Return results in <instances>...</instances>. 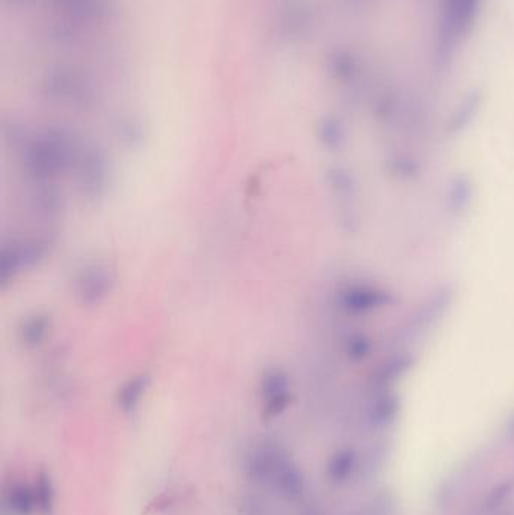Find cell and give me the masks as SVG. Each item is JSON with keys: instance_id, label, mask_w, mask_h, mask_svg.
<instances>
[{"instance_id": "obj_6", "label": "cell", "mask_w": 514, "mask_h": 515, "mask_svg": "<svg viewBox=\"0 0 514 515\" xmlns=\"http://www.w3.org/2000/svg\"><path fill=\"white\" fill-rule=\"evenodd\" d=\"M108 159L100 151L91 150L79 157L81 186L91 198L103 195L108 186Z\"/></svg>"}, {"instance_id": "obj_11", "label": "cell", "mask_w": 514, "mask_h": 515, "mask_svg": "<svg viewBox=\"0 0 514 515\" xmlns=\"http://www.w3.org/2000/svg\"><path fill=\"white\" fill-rule=\"evenodd\" d=\"M49 318L45 316H34L23 323L20 330L22 343L27 346H36L43 343V339L49 332Z\"/></svg>"}, {"instance_id": "obj_14", "label": "cell", "mask_w": 514, "mask_h": 515, "mask_svg": "<svg viewBox=\"0 0 514 515\" xmlns=\"http://www.w3.org/2000/svg\"><path fill=\"white\" fill-rule=\"evenodd\" d=\"M514 493V478L504 481L502 484H498L495 489L488 494L486 498V508L488 510H495V508L501 507L502 503L506 502L507 499L510 498Z\"/></svg>"}, {"instance_id": "obj_10", "label": "cell", "mask_w": 514, "mask_h": 515, "mask_svg": "<svg viewBox=\"0 0 514 515\" xmlns=\"http://www.w3.org/2000/svg\"><path fill=\"white\" fill-rule=\"evenodd\" d=\"M6 507L11 514L31 515L36 510L35 490L29 485H14L6 496Z\"/></svg>"}, {"instance_id": "obj_13", "label": "cell", "mask_w": 514, "mask_h": 515, "mask_svg": "<svg viewBox=\"0 0 514 515\" xmlns=\"http://www.w3.org/2000/svg\"><path fill=\"white\" fill-rule=\"evenodd\" d=\"M34 490H35V500L38 511L43 512V514L45 515L52 514V510H53L54 493L53 485H52V481H50L49 476L40 475V478L36 481V485L34 487Z\"/></svg>"}, {"instance_id": "obj_1", "label": "cell", "mask_w": 514, "mask_h": 515, "mask_svg": "<svg viewBox=\"0 0 514 515\" xmlns=\"http://www.w3.org/2000/svg\"><path fill=\"white\" fill-rule=\"evenodd\" d=\"M483 0H441L434 53L438 65H450L474 31Z\"/></svg>"}, {"instance_id": "obj_15", "label": "cell", "mask_w": 514, "mask_h": 515, "mask_svg": "<svg viewBox=\"0 0 514 515\" xmlns=\"http://www.w3.org/2000/svg\"><path fill=\"white\" fill-rule=\"evenodd\" d=\"M513 434H514V423H513Z\"/></svg>"}, {"instance_id": "obj_9", "label": "cell", "mask_w": 514, "mask_h": 515, "mask_svg": "<svg viewBox=\"0 0 514 515\" xmlns=\"http://www.w3.org/2000/svg\"><path fill=\"white\" fill-rule=\"evenodd\" d=\"M150 386V377L142 374L136 377L130 378L129 382L118 392V405L122 412L131 413L136 410L141 401H142L143 394L147 392Z\"/></svg>"}, {"instance_id": "obj_7", "label": "cell", "mask_w": 514, "mask_h": 515, "mask_svg": "<svg viewBox=\"0 0 514 515\" xmlns=\"http://www.w3.org/2000/svg\"><path fill=\"white\" fill-rule=\"evenodd\" d=\"M261 395H263L264 414L266 418H275L281 414L290 404V383L282 371H270L266 374L261 382Z\"/></svg>"}, {"instance_id": "obj_5", "label": "cell", "mask_w": 514, "mask_h": 515, "mask_svg": "<svg viewBox=\"0 0 514 515\" xmlns=\"http://www.w3.org/2000/svg\"><path fill=\"white\" fill-rule=\"evenodd\" d=\"M112 285L113 276L108 267L92 264L77 277V296L86 305H94L111 293Z\"/></svg>"}, {"instance_id": "obj_8", "label": "cell", "mask_w": 514, "mask_h": 515, "mask_svg": "<svg viewBox=\"0 0 514 515\" xmlns=\"http://www.w3.org/2000/svg\"><path fill=\"white\" fill-rule=\"evenodd\" d=\"M359 455L354 448H341L327 462V480L334 485H344L354 478L358 469Z\"/></svg>"}, {"instance_id": "obj_2", "label": "cell", "mask_w": 514, "mask_h": 515, "mask_svg": "<svg viewBox=\"0 0 514 515\" xmlns=\"http://www.w3.org/2000/svg\"><path fill=\"white\" fill-rule=\"evenodd\" d=\"M247 471L252 478L275 485V489L279 490L286 498L296 499L304 493L302 471L276 448L264 446L257 449L249 457Z\"/></svg>"}, {"instance_id": "obj_16", "label": "cell", "mask_w": 514, "mask_h": 515, "mask_svg": "<svg viewBox=\"0 0 514 515\" xmlns=\"http://www.w3.org/2000/svg\"><path fill=\"white\" fill-rule=\"evenodd\" d=\"M314 515V514H313Z\"/></svg>"}, {"instance_id": "obj_12", "label": "cell", "mask_w": 514, "mask_h": 515, "mask_svg": "<svg viewBox=\"0 0 514 515\" xmlns=\"http://www.w3.org/2000/svg\"><path fill=\"white\" fill-rule=\"evenodd\" d=\"M398 412L397 401L393 398H383L374 403L370 412V423L374 427H385L391 423Z\"/></svg>"}, {"instance_id": "obj_3", "label": "cell", "mask_w": 514, "mask_h": 515, "mask_svg": "<svg viewBox=\"0 0 514 515\" xmlns=\"http://www.w3.org/2000/svg\"><path fill=\"white\" fill-rule=\"evenodd\" d=\"M70 139L59 131H47L24 147V166L35 180H50L73 161Z\"/></svg>"}, {"instance_id": "obj_4", "label": "cell", "mask_w": 514, "mask_h": 515, "mask_svg": "<svg viewBox=\"0 0 514 515\" xmlns=\"http://www.w3.org/2000/svg\"><path fill=\"white\" fill-rule=\"evenodd\" d=\"M45 246L43 241L29 240L5 248L2 254V282L6 284L20 271L38 264L45 255Z\"/></svg>"}]
</instances>
